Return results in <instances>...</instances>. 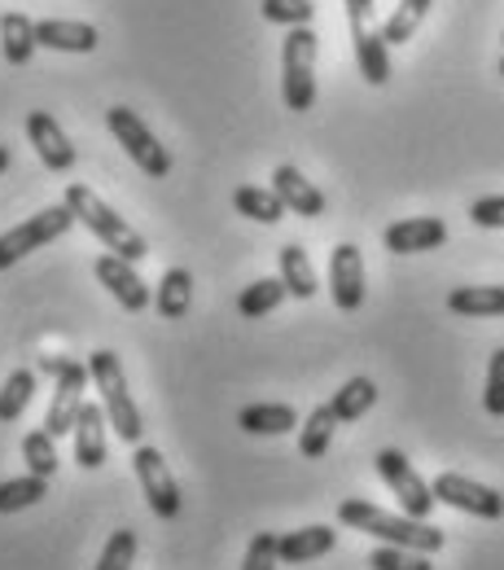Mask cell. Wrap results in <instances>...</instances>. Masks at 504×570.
Returning a JSON list of instances; mask_svg holds the SVG:
<instances>
[{
    "label": "cell",
    "mask_w": 504,
    "mask_h": 570,
    "mask_svg": "<svg viewBox=\"0 0 504 570\" xmlns=\"http://www.w3.org/2000/svg\"><path fill=\"white\" fill-rule=\"evenodd\" d=\"M338 522L364 531V535H377L386 544H399V549H417V553H438L443 549V531L431 527L426 518H408V513H386L368 500H343L338 504Z\"/></svg>",
    "instance_id": "cell-1"
},
{
    "label": "cell",
    "mask_w": 504,
    "mask_h": 570,
    "mask_svg": "<svg viewBox=\"0 0 504 570\" xmlns=\"http://www.w3.org/2000/svg\"><path fill=\"white\" fill-rule=\"evenodd\" d=\"M62 203L71 207V215L92 233V237L106 242L110 255H119V259H128V264H141L145 255H149V246H145L141 233L115 212V207H106L88 185H67V198H62Z\"/></svg>",
    "instance_id": "cell-2"
},
{
    "label": "cell",
    "mask_w": 504,
    "mask_h": 570,
    "mask_svg": "<svg viewBox=\"0 0 504 570\" xmlns=\"http://www.w3.org/2000/svg\"><path fill=\"white\" fill-rule=\"evenodd\" d=\"M88 373H92V386H97V395H101V409H106L115 434H119L123 443H141V434H145L141 409H137L132 395H128V377H123L119 356H115V352H92Z\"/></svg>",
    "instance_id": "cell-3"
},
{
    "label": "cell",
    "mask_w": 504,
    "mask_h": 570,
    "mask_svg": "<svg viewBox=\"0 0 504 570\" xmlns=\"http://www.w3.org/2000/svg\"><path fill=\"white\" fill-rule=\"evenodd\" d=\"M316 49H320V36L312 27H289L281 45V97L294 115L316 106Z\"/></svg>",
    "instance_id": "cell-4"
},
{
    "label": "cell",
    "mask_w": 504,
    "mask_h": 570,
    "mask_svg": "<svg viewBox=\"0 0 504 570\" xmlns=\"http://www.w3.org/2000/svg\"><path fill=\"white\" fill-rule=\"evenodd\" d=\"M71 224H75L71 207H67V203H53V207L36 212L31 219H22L18 228L0 233V273H4V268H13L18 259H27L31 250H40V246H49V242L67 237V228H71Z\"/></svg>",
    "instance_id": "cell-5"
},
{
    "label": "cell",
    "mask_w": 504,
    "mask_h": 570,
    "mask_svg": "<svg viewBox=\"0 0 504 570\" xmlns=\"http://www.w3.org/2000/svg\"><path fill=\"white\" fill-rule=\"evenodd\" d=\"M106 124H110V132H115V141L128 149V158L141 167L145 176H154V180H162L167 171H171V154L158 145V137L149 132L141 124V115L137 110H128V106H110L106 110Z\"/></svg>",
    "instance_id": "cell-6"
},
{
    "label": "cell",
    "mask_w": 504,
    "mask_h": 570,
    "mask_svg": "<svg viewBox=\"0 0 504 570\" xmlns=\"http://www.w3.org/2000/svg\"><path fill=\"white\" fill-rule=\"evenodd\" d=\"M373 465H377V474H382V483L395 492L399 500V509L408 513V518H431V509L438 504L431 492V483L408 465V456L399 452V448H382L377 456H373Z\"/></svg>",
    "instance_id": "cell-7"
},
{
    "label": "cell",
    "mask_w": 504,
    "mask_h": 570,
    "mask_svg": "<svg viewBox=\"0 0 504 570\" xmlns=\"http://www.w3.org/2000/svg\"><path fill=\"white\" fill-rule=\"evenodd\" d=\"M132 470H137V483H141L149 509H154L158 518H176V513H180V488H176V479H171L162 452L149 448V443H137V452H132Z\"/></svg>",
    "instance_id": "cell-8"
},
{
    "label": "cell",
    "mask_w": 504,
    "mask_h": 570,
    "mask_svg": "<svg viewBox=\"0 0 504 570\" xmlns=\"http://www.w3.org/2000/svg\"><path fill=\"white\" fill-rule=\"evenodd\" d=\"M434 500H443V504H452V509H461V513H474V518H487V522H496L504 518V497L496 488H487V483H474V479H465V474H438L431 483Z\"/></svg>",
    "instance_id": "cell-9"
},
{
    "label": "cell",
    "mask_w": 504,
    "mask_h": 570,
    "mask_svg": "<svg viewBox=\"0 0 504 570\" xmlns=\"http://www.w3.org/2000/svg\"><path fill=\"white\" fill-rule=\"evenodd\" d=\"M329 298L338 312H360L364 303V255L356 242L334 246L329 255Z\"/></svg>",
    "instance_id": "cell-10"
},
{
    "label": "cell",
    "mask_w": 504,
    "mask_h": 570,
    "mask_svg": "<svg viewBox=\"0 0 504 570\" xmlns=\"http://www.w3.org/2000/svg\"><path fill=\"white\" fill-rule=\"evenodd\" d=\"M83 391H88V364L62 360V373H58V386H53V404H49V417H45V430L53 439L75 430V417L83 409Z\"/></svg>",
    "instance_id": "cell-11"
},
{
    "label": "cell",
    "mask_w": 504,
    "mask_h": 570,
    "mask_svg": "<svg viewBox=\"0 0 504 570\" xmlns=\"http://www.w3.org/2000/svg\"><path fill=\"white\" fill-rule=\"evenodd\" d=\"M391 255H422V250H438L447 242V224L438 215H413V219H395L382 233Z\"/></svg>",
    "instance_id": "cell-12"
},
{
    "label": "cell",
    "mask_w": 504,
    "mask_h": 570,
    "mask_svg": "<svg viewBox=\"0 0 504 570\" xmlns=\"http://www.w3.org/2000/svg\"><path fill=\"white\" fill-rule=\"evenodd\" d=\"M92 273H97V282L106 285L128 312H145L149 303H154V294H149V285L137 277V268L128 264V259H119V255H101L97 264H92Z\"/></svg>",
    "instance_id": "cell-13"
},
{
    "label": "cell",
    "mask_w": 504,
    "mask_h": 570,
    "mask_svg": "<svg viewBox=\"0 0 504 570\" xmlns=\"http://www.w3.org/2000/svg\"><path fill=\"white\" fill-rule=\"evenodd\" d=\"M27 137H31L40 163H45L49 171H71L75 167V145L67 141V132L58 128V119H53L49 110H31V115H27Z\"/></svg>",
    "instance_id": "cell-14"
},
{
    "label": "cell",
    "mask_w": 504,
    "mask_h": 570,
    "mask_svg": "<svg viewBox=\"0 0 504 570\" xmlns=\"http://www.w3.org/2000/svg\"><path fill=\"white\" fill-rule=\"evenodd\" d=\"M106 409L92 400H83V409H79V417H75V461L83 465V470H97V465H106Z\"/></svg>",
    "instance_id": "cell-15"
},
{
    "label": "cell",
    "mask_w": 504,
    "mask_h": 570,
    "mask_svg": "<svg viewBox=\"0 0 504 570\" xmlns=\"http://www.w3.org/2000/svg\"><path fill=\"white\" fill-rule=\"evenodd\" d=\"M273 194L286 203V212L303 215V219L325 215V194H320L298 167H289V163H281V167L273 171Z\"/></svg>",
    "instance_id": "cell-16"
},
{
    "label": "cell",
    "mask_w": 504,
    "mask_h": 570,
    "mask_svg": "<svg viewBox=\"0 0 504 570\" xmlns=\"http://www.w3.org/2000/svg\"><path fill=\"white\" fill-rule=\"evenodd\" d=\"M36 40H40V49H53V53H92V49L101 45L97 27L75 22V18H49V22H36Z\"/></svg>",
    "instance_id": "cell-17"
},
{
    "label": "cell",
    "mask_w": 504,
    "mask_h": 570,
    "mask_svg": "<svg viewBox=\"0 0 504 570\" xmlns=\"http://www.w3.org/2000/svg\"><path fill=\"white\" fill-rule=\"evenodd\" d=\"M334 544H338V531L325 527V522H312V527L286 531L281 544H277V553H281L286 567H303V562H316V558L334 553Z\"/></svg>",
    "instance_id": "cell-18"
},
{
    "label": "cell",
    "mask_w": 504,
    "mask_h": 570,
    "mask_svg": "<svg viewBox=\"0 0 504 570\" xmlns=\"http://www.w3.org/2000/svg\"><path fill=\"white\" fill-rule=\"evenodd\" d=\"M36 49H40L36 22L27 13H0V53H4V62L9 67H27Z\"/></svg>",
    "instance_id": "cell-19"
},
{
    "label": "cell",
    "mask_w": 504,
    "mask_h": 570,
    "mask_svg": "<svg viewBox=\"0 0 504 570\" xmlns=\"http://www.w3.org/2000/svg\"><path fill=\"white\" fill-rule=\"evenodd\" d=\"M447 312L456 316H504V285H456L447 294Z\"/></svg>",
    "instance_id": "cell-20"
},
{
    "label": "cell",
    "mask_w": 504,
    "mask_h": 570,
    "mask_svg": "<svg viewBox=\"0 0 504 570\" xmlns=\"http://www.w3.org/2000/svg\"><path fill=\"white\" fill-rule=\"evenodd\" d=\"M189 303H194V277L185 268L162 273V282L154 289V312L162 321H185L189 316Z\"/></svg>",
    "instance_id": "cell-21"
},
{
    "label": "cell",
    "mask_w": 504,
    "mask_h": 570,
    "mask_svg": "<svg viewBox=\"0 0 504 570\" xmlns=\"http://www.w3.org/2000/svg\"><path fill=\"white\" fill-rule=\"evenodd\" d=\"M352 45H356V67H360V75L373 88H382L391 79V45L382 40V31L368 27L364 36H352Z\"/></svg>",
    "instance_id": "cell-22"
},
{
    "label": "cell",
    "mask_w": 504,
    "mask_h": 570,
    "mask_svg": "<svg viewBox=\"0 0 504 570\" xmlns=\"http://www.w3.org/2000/svg\"><path fill=\"white\" fill-rule=\"evenodd\" d=\"M373 404H377V382H373V377H352V382H343V391L329 400V409H334L338 426L360 422Z\"/></svg>",
    "instance_id": "cell-23"
},
{
    "label": "cell",
    "mask_w": 504,
    "mask_h": 570,
    "mask_svg": "<svg viewBox=\"0 0 504 570\" xmlns=\"http://www.w3.org/2000/svg\"><path fill=\"white\" fill-rule=\"evenodd\" d=\"M237 426L246 434H289L298 426V413L289 404H250L237 413Z\"/></svg>",
    "instance_id": "cell-24"
},
{
    "label": "cell",
    "mask_w": 504,
    "mask_h": 570,
    "mask_svg": "<svg viewBox=\"0 0 504 570\" xmlns=\"http://www.w3.org/2000/svg\"><path fill=\"white\" fill-rule=\"evenodd\" d=\"M334 430H338V417H334L329 404L312 409L307 422H303V434H298V452H303V461H320V456L329 452V443H334Z\"/></svg>",
    "instance_id": "cell-25"
},
{
    "label": "cell",
    "mask_w": 504,
    "mask_h": 570,
    "mask_svg": "<svg viewBox=\"0 0 504 570\" xmlns=\"http://www.w3.org/2000/svg\"><path fill=\"white\" fill-rule=\"evenodd\" d=\"M286 294H289V289H286V282H281V277H264V282L246 285V289L237 294V312H241L246 321H259V316L277 312Z\"/></svg>",
    "instance_id": "cell-26"
},
{
    "label": "cell",
    "mask_w": 504,
    "mask_h": 570,
    "mask_svg": "<svg viewBox=\"0 0 504 570\" xmlns=\"http://www.w3.org/2000/svg\"><path fill=\"white\" fill-rule=\"evenodd\" d=\"M233 207L246 215V219H255V224H277L286 215V203L273 189H259V185H241L233 194Z\"/></svg>",
    "instance_id": "cell-27"
},
{
    "label": "cell",
    "mask_w": 504,
    "mask_h": 570,
    "mask_svg": "<svg viewBox=\"0 0 504 570\" xmlns=\"http://www.w3.org/2000/svg\"><path fill=\"white\" fill-rule=\"evenodd\" d=\"M434 0H399V9L386 18V27H382V40L386 45H408L413 36H417V27L426 22V13H431Z\"/></svg>",
    "instance_id": "cell-28"
},
{
    "label": "cell",
    "mask_w": 504,
    "mask_h": 570,
    "mask_svg": "<svg viewBox=\"0 0 504 570\" xmlns=\"http://www.w3.org/2000/svg\"><path fill=\"white\" fill-rule=\"evenodd\" d=\"M281 282L294 298H312L316 294V273H312V259L303 246H281Z\"/></svg>",
    "instance_id": "cell-29"
},
{
    "label": "cell",
    "mask_w": 504,
    "mask_h": 570,
    "mask_svg": "<svg viewBox=\"0 0 504 570\" xmlns=\"http://www.w3.org/2000/svg\"><path fill=\"white\" fill-rule=\"evenodd\" d=\"M49 497V479H40V474H22V479H9V483H0V513H18V509H31V504H40V500Z\"/></svg>",
    "instance_id": "cell-30"
},
{
    "label": "cell",
    "mask_w": 504,
    "mask_h": 570,
    "mask_svg": "<svg viewBox=\"0 0 504 570\" xmlns=\"http://www.w3.org/2000/svg\"><path fill=\"white\" fill-rule=\"evenodd\" d=\"M31 395H36V373L31 368H13L4 377V386H0V422H18L22 409L31 404Z\"/></svg>",
    "instance_id": "cell-31"
},
{
    "label": "cell",
    "mask_w": 504,
    "mask_h": 570,
    "mask_svg": "<svg viewBox=\"0 0 504 570\" xmlns=\"http://www.w3.org/2000/svg\"><path fill=\"white\" fill-rule=\"evenodd\" d=\"M22 461H27V470L40 474V479H53V474H58V448H53V434L45 426L31 430V434L22 439Z\"/></svg>",
    "instance_id": "cell-32"
},
{
    "label": "cell",
    "mask_w": 504,
    "mask_h": 570,
    "mask_svg": "<svg viewBox=\"0 0 504 570\" xmlns=\"http://www.w3.org/2000/svg\"><path fill=\"white\" fill-rule=\"evenodd\" d=\"M132 562H137V531L123 527V531H115L106 540V549H101V558H97L92 570H132Z\"/></svg>",
    "instance_id": "cell-33"
},
{
    "label": "cell",
    "mask_w": 504,
    "mask_h": 570,
    "mask_svg": "<svg viewBox=\"0 0 504 570\" xmlns=\"http://www.w3.org/2000/svg\"><path fill=\"white\" fill-rule=\"evenodd\" d=\"M368 567L373 570H434L431 553H417V549H399V544H382L368 553Z\"/></svg>",
    "instance_id": "cell-34"
},
{
    "label": "cell",
    "mask_w": 504,
    "mask_h": 570,
    "mask_svg": "<svg viewBox=\"0 0 504 570\" xmlns=\"http://www.w3.org/2000/svg\"><path fill=\"white\" fill-rule=\"evenodd\" d=\"M259 13L268 22H277V27H307L316 4L312 0H259Z\"/></svg>",
    "instance_id": "cell-35"
},
{
    "label": "cell",
    "mask_w": 504,
    "mask_h": 570,
    "mask_svg": "<svg viewBox=\"0 0 504 570\" xmlns=\"http://www.w3.org/2000/svg\"><path fill=\"white\" fill-rule=\"evenodd\" d=\"M277 544H281V535H277V531H259V535L250 540L246 558H241V570H277V562H281Z\"/></svg>",
    "instance_id": "cell-36"
},
{
    "label": "cell",
    "mask_w": 504,
    "mask_h": 570,
    "mask_svg": "<svg viewBox=\"0 0 504 570\" xmlns=\"http://www.w3.org/2000/svg\"><path fill=\"white\" fill-rule=\"evenodd\" d=\"M483 409L492 417H504V347L487 364V391H483Z\"/></svg>",
    "instance_id": "cell-37"
},
{
    "label": "cell",
    "mask_w": 504,
    "mask_h": 570,
    "mask_svg": "<svg viewBox=\"0 0 504 570\" xmlns=\"http://www.w3.org/2000/svg\"><path fill=\"white\" fill-rule=\"evenodd\" d=\"M470 219L478 228H504V194H492V198H478L470 207Z\"/></svg>",
    "instance_id": "cell-38"
},
{
    "label": "cell",
    "mask_w": 504,
    "mask_h": 570,
    "mask_svg": "<svg viewBox=\"0 0 504 570\" xmlns=\"http://www.w3.org/2000/svg\"><path fill=\"white\" fill-rule=\"evenodd\" d=\"M347 4V22H352V36L368 31V18H373V0H343Z\"/></svg>",
    "instance_id": "cell-39"
},
{
    "label": "cell",
    "mask_w": 504,
    "mask_h": 570,
    "mask_svg": "<svg viewBox=\"0 0 504 570\" xmlns=\"http://www.w3.org/2000/svg\"><path fill=\"white\" fill-rule=\"evenodd\" d=\"M9 163H13V158H9V149L0 145V171H9Z\"/></svg>",
    "instance_id": "cell-40"
},
{
    "label": "cell",
    "mask_w": 504,
    "mask_h": 570,
    "mask_svg": "<svg viewBox=\"0 0 504 570\" xmlns=\"http://www.w3.org/2000/svg\"><path fill=\"white\" fill-rule=\"evenodd\" d=\"M501 75H504V58H501Z\"/></svg>",
    "instance_id": "cell-41"
}]
</instances>
